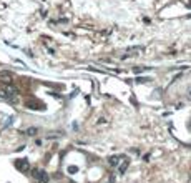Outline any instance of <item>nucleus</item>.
<instances>
[{
    "mask_svg": "<svg viewBox=\"0 0 191 183\" xmlns=\"http://www.w3.org/2000/svg\"><path fill=\"white\" fill-rule=\"evenodd\" d=\"M15 93H17V88L13 87L12 83H5L0 88V98H12Z\"/></svg>",
    "mask_w": 191,
    "mask_h": 183,
    "instance_id": "f257e3e1",
    "label": "nucleus"
},
{
    "mask_svg": "<svg viewBox=\"0 0 191 183\" xmlns=\"http://www.w3.org/2000/svg\"><path fill=\"white\" fill-rule=\"evenodd\" d=\"M32 176L37 178L38 183H48V173L43 171V170H38V168H33L32 170Z\"/></svg>",
    "mask_w": 191,
    "mask_h": 183,
    "instance_id": "f03ea898",
    "label": "nucleus"
},
{
    "mask_svg": "<svg viewBox=\"0 0 191 183\" xmlns=\"http://www.w3.org/2000/svg\"><path fill=\"white\" fill-rule=\"evenodd\" d=\"M68 171H70V173H77V171H78V168H77V167H70V168H68Z\"/></svg>",
    "mask_w": 191,
    "mask_h": 183,
    "instance_id": "6e6552de",
    "label": "nucleus"
},
{
    "mask_svg": "<svg viewBox=\"0 0 191 183\" xmlns=\"http://www.w3.org/2000/svg\"><path fill=\"white\" fill-rule=\"evenodd\" d=\"M128 163H130V162H128V160H125V162H123L118 167V171H120V173H125V170H126V167H128Z\"/></svg>",
    "mask_w": 191,
    "mask_h": 183,
    "instance_id": "423d86ee",
    "label": "nucleus"
},
{
    "mask_svg": "<svg viewBox=\"0 0 191 183\" xmlns=\"http://www.w3.org/2000/svg\"><path fill=\"white\" fill-rule=\"evenodd\" d=\"M123 158V155H116V156H112L108 162H110V165H113V167H116L118 165V160H121Z\"/></svg>",
    "mask_w": 191,
    "mask_h": 183,
    "instance_id": "39448f33",
    "label": "nucleus"
},
{
    "mask_svg": "<svg viewBox=\"0 0 191 183\" xmlns=\"http://www.w3.org/2000/svg\"><path fill=\"white\" fill-rule=\"evenodd\" d=\"M12 73H10V72H0V83H3V85H5V83H12Z\"/></svg>",
    "mask_w": 191,
    "mask_h": 183,
    "instance_id": "20e7f679",
    "label": "nucleus"
},
{
    "mask_svg": "<svg viewBox=\"0 0 191 183\" xmlns=\"http://www.w3.org/2000/svg\"><path fill=\"white\" fill-rule=\"evenodd\" d=\"M15 167L20 170V171H28V168H30V163H28V160H17L15 162Z\"/></svg>",
    "mask_w": 191,
    "mask_h": 183,
    "instance_id": "7ed1b4c3",
    "label": "nucleus"
},
{
    "mask_svg": "<svg viewBox=\"0 0 191 183\" xmlns=\"http://www.w3.org/2000/svg\"><path fill=\"white\" fill-rule=\"evenodd\" d=\"M37 133V128H28L27 130V135H35Z\"/></svg>",
    "mask_w": 191,
    "mask_h": 183,
    "instance_id": "0eeeda50",
    "label": "nucleus"
}]
</instances>
